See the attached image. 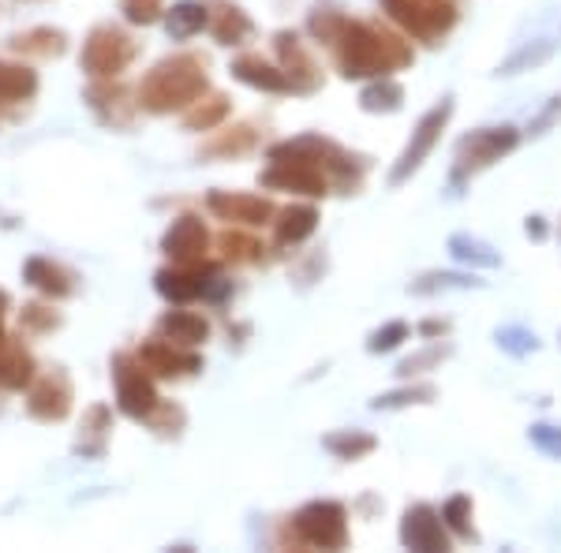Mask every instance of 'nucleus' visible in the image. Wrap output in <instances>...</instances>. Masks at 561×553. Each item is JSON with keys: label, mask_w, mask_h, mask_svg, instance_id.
<instances>
[{"label": "nucleus", "mask_w": 561, "mask_h": 553, "mask_svg": "<svg viewBox=\"0 0 561 553\" xmlns=\"http://www.w3.org/2000/svg\"><path fill=\"white\" fill-rule=\"evenodd\" d=\"M333 45H337V68L345 79H382L389 71L412 65L409 45L375 23L345 20Z\"/></svg>", "instance_id": "f257e3e1"}, {"label": "nucleus", "mask_w": 561, "mask_h": 553, "mask_svg": "<svg viewBox=\"0 0 561 553\" xmlns=\"http://www.w3.org/2000/svg\"><path fill=\"white\" fill-rule=\"evenodd\" d=\"M206 90H210L206 65L192 53H180V57L161 60L147 71V79L139 83V108H147L153 116L187 113Z\"/></svg>", "instance_id": "f03ea898"}, {"label": "nucleus", "mask_w": 561, "mask_h": 553, "mask_svg": "<svg viewBox=\"0 0 561 553\" xmlns=\"http://www.w3.org/2000/svg\"><path fill=\"white\" fill-rule=\"evenodd\" d=\"M270 161H307V165L322 169L325 176H330V184L345 187H359V180H364V161L352 158L341 147H333L330 139H319V135H304V139L296 142H280V147L270 150Z\"/></svg>", "instance_id": "7ed1b4c3"}, {"label": "nucleus", "mask_w": 561, "mask_h": 553, "mask_svg": "<svg viewBox=\"0 0 561 553\" xmlns=\"http://www.w3.org/2000/svg\"><path fill=\"white\" fill-rule=\"evenodd\" d=\"M520 142V131L513 124H502V128H479L472 135L457 142V165H454V187L465 184L468 176L491 169L494 161H502L505 153H513Z\"/></svg>", "instance_id": "20e7f679"}, {"label": "nucleus", "mask_w": 561, "mask_h": 553, "mask_svg": "<svg viewBox=\"0 0 561 553\" xmlns=\"http://www.w3.org/2000/svg\"><path fill=\"white\" fill-rule=\"evenodd\" d=\"M378 4L389 12V20L401 23L420 42H438L457 26L454 0H378Z\"/></svg>", "instance_id": "39448f33"}, {"label": "nucleus", "mask_w": 561, "mask_h": 553, "mask_svg": "<svg viewBox=\"0 0 561 553\" xmlns=\"http://www.w3.org/2000/svg\"><path fill=\"white\" fill-rule=\"evenodd\" d=\"M296 542L314 550H345L348 546V512L337 502H311L293 520Z\"/></svg>", "instance_id": "423d86ee"}, {"label": "nucleus", "mask_w": 561, "mask_h": 553, "mask_svg": "<svg viewBox=\"0 0 561 553\" xmlns=\"http://www.w3.org/2000/svg\"><path fill=\"white\" fill-rule=\"evenodd\" d=\"M449 116H454V97H442L438 105L423 113V120L415 124V131H412V139H409V147L401 150V158H397L393 172H389V184L401 187L404 180H412L415 172L423 169V161H427L431 150L438 147V139H442V131H446Z\"/></svg>", "instance_id": "0eeeda50"}, {"label": "nucleus", "mask_w": 561, "mask_h": 553, "mask_svg": "<svg viewBox=\"0 0 561 553\" xmlns=\"http://www.w3.org/2000/svg\"><path fill=\"white\" fill-rule=\"evenodd\" d=\"M113 378H116V407H121L128 419L150 423V415L158 412L161 396H158V389H153L150 370L139 362V356H116Z\"/></svg>", "instance_id": "6e6552de"}, {"label": "nucleus", "mask_w": 561, "mask_h": 553, "mask_svg": "<svg viewBox=\"0 0 561 553\" xmlns=\"http://www.w3.org/2000/svg\"><path fill=\"white\" fill-rule=\"evenodd\" d=\"M83 71L90 79H116L135 60V42L121 26H94L83 42Z\"/></svg>", "instance_id": "1a4fd4ad"}, {"label": "nucleus", "mask_w": 561, "mask_h": 553, "mask_svg": "<svg viewBox=\"0 0 561 553\" xmlns=\"http://www.w3.org/2000/svg\"><path fill=\"white\" fill-rule=\"evenodd\" d=\"M158 292L173 303H195V299H217L225 296V280L217 277L210 262H195V266H169L158 277Z\"/></svg>", "instance_id": "9d476101"}, {"label": "nucleus", "mask_w": 561, "mask_h": 553, "mask_svg": "<svg viewBox=\"0 0 561 553\" xmlns=\"http://www.w3.org/2000/svg\"><path fill=\"white\" fill-rule=\"evenodd\" d=\"M262 187H274V192L288 195H307V198H322L330 195V176L322 169L307 165V161H274L262 172Z\"/></svg>", "instance_id": "9b49d317"}, {"label": "nucleus", "mask_w": 561, "mask_h": 553, "mask_svg": "<svg viewBox=\"0 0 561 553\" xmlns=\"http://www.w3.org/2000/svg\"><path fill=\"white\" fill-rule=\"evenodd\" d=\"M161 251L176 262V266H195V262H206V251H210V232L198 221L195 214L176 217L173 224L161 235Z\"/></svg>", "instance_id": "f8f14e48"}, {"label": "nucleus", "mask_w": 561, "mask_h": 553, "mask_svg": "<svg viewBox=\"0 0 561 553\" xmlns=\"http://www.w3.org/2000/svg\"><path fill=\"white\" fill-rule=\"evenodd\" d=\"M26 412L38 423H60L68 419L71 412V382L60 370H49V375L34 378L31 382V396H26Z\"/></svg>", "instance_id": "ddd939ff"}, {"label": "nucleus", "mask_w": 561, "mask_h": 553, "mask_svg": "<svg viewBox=\"0 0 561 553\" xmlns=\"http://www.w3.org/2000/svg\"><path fill=\"white\" fill-rule=\"evenodd\" d=\"M135 356H139L142 367L158 378H187V375H198V370H203V359H198L192 348H180V344L165 341V337L147 341Z\"/></svg>", "instance_id": "4468645a"}, {"label": "nucleus", "mask_w": 561, "mask_h": 553, "mask_svg": "<svg viewBox=\"0 0 561 553\" xmlns=\"http://www.w3.org/2000/svg\"><path fill=\"white\" fill-rule=\"evenodd\" d=\"M446 520L442 512H434L431 505H412L401 520V542L409 550H420V553H442L449 550V534H446Z\"/></svg>", "instance_id": "2eb2a0df"}, {"label": "nucleus", "mask_w": 561, "mask_h": 553, "mask_svg": "<svg viewBox=\"0 0 561 553\" xmlns=\"http://www.w3.org/2000/svg\"><path fill=\"white\" fill-rule=\"evenodd\" d=\"M206 206H210L214 217L229 224H248V229H259V224H270L274 217V203L259 195H232V192H210L206 195Z\"/></svg>", "instance_id": "dca6fc26"}, {"label": "nucleus", "mask_w": 561, "mask_h": 553, "mask_svg": "<svg viewBox=\"0 0 561 553\" xmlns=\"http://www.w3.org/2000/svg\"><path fill=\"white\" fill-rule=\"evenodd\" d=\"M277 53H280V71L288 76V87H293V94H311V90L322 87V71L319 65L311 60V53L304 49V42L296 38V34L280 31L277 34Z\"/></svg>", "instance_id": "f3484780"}, {"label": "nucleus", "mask_w": 561, "mask_h": 553, "mask_svg": "<svg viewBox=\"0 0 561 553\" xmlns=\"http://www.w3.org/2000/svg\"><path fill=\"white\" fill-rule=\"evenodd\" d=\"M38 378V367H34V356L23 348L20 337H0V389H12L20 393Z\"/></svg>", "instance_id": "a211bd4d"}, {"label": "nucleus", "mask_w": 561, "mask_h": 553, "mask_svg": "<svg viewBox=\"0 0 561 553\" xmlns=\"http://www.w3.org/2000/svg\"><path fill=\"white\" fill-rule=\"evenodd\" d=\"M158 337L173 341L180 348H198V344L210 337V322L195 311H169L158 322Z\"/></svg>", "instance_id": "6ab92c4d"}, {"label": "nucleus", "mask_w": 561, "mask_h": 553, "mask_svg": "<svg viewBox=\"0 0 561 553\" xmlns=\"http://www.w3.org/2000/svg\"><path fill=\"white\" fill-rule=\"evenodd\" d=\"M87 102L105 124H113V128H124V124L131 120V105H124L128 94H124V87L113 83V79H98V83L87 90Z\"/></svg>", "instance_id": "aec40b11"}, {"label": "nucleus", "mask_w": 561, "mask_h": 553, "mask_svg": "<svg viewBox=\"0 0 561 553\" xmlns=\"http://www.w3.org/2000/svg\"><path fill=\"white\" fill-rule=\"evenodd\" d=\"M232 76L251 90H266V94H288V76L274 65H266L262 57H240L232 60Z\"/></svg>", "instance_id": "412c9836"}, {"label": "nucleus", "mask_w": 561, "mask_h": 553, "mask_svg": "<svg viewBox=\"0 0 561 553\" xmlns=\"http://www.w3.org/2000/svg\"><path fill=\"white\" fill-rule=\"evenodd\" d=\"M210 31H214V38L221 42V45H243L251 38V20H248V12H243L240 4H229V0H217V4L210 8Z\"/></svg>", "instance_id": "4be33fe9"}, {"label": "nucleus", "mask_w": 561, "mask_h": 553, "mask_svg": "<svg viewBox=\"0 0 561 553\" xmlns=\"http://www.w3.org/2000/svg\"><path fill=\"white\" fill-rule=\"evenodd\" d=\"M23 274H26V280H31V285L38 288L42 296H49V299H65V296L76 292V277H71L65 266L49 262V258H31Z\"/></svg>", "instance_id": "5701e85b"}, {"label": "nucleus", "mask_w": 561, "mask_h": 553, "mask_svg": "<svg viewBox=\"0 0 561 553\" xmlns=\"http://www.w3.org/2000/svg\"><path fill=\"white\" fill-rule=\"evenodd\" d=\"M314 229H319V210L314 206H288L274 221V235L280 247H296L307 235H314Z\"/></svg>", "instance_id": "b1692460"}, {"label": "nucleus", "mask_w": 561, "mask_h": 553, "mask_svg": "<svg viewBox=\"0 0 561 553\" xmlns=\"http://www.w3.org/2000/svg\"><path fill=\"white\" fill-rule=\"evenodd\" d=\"M449 258L460 262V266H468V269H497L502 266V255H497L491 243L476 240V235H468V232L449 235Z\"/></svg>", "instance_id": "393cba45"}, {"label": "nucleus", "mask_w": 561, "mask_h": 553, "mask_svg": "<svg viewBox=\"0 0 561 553\" xmlns=\"http://www.w3.org/2000/svg\"><path fill=\"white\" fill-rule=\"evenodd\" d=\"M38 94V76L26 65L0 60V105H23Z\"/></svg>", "instance_id": "a878e982"}, {"label": "nucleus", "mask_w": 561, "mask_h": 553, "mask_svg": "<svg viewBox=\"0 0 561 553\" xmlns=\"http://www.w3.org/2000/svg\"><path fill=\"white\" fill-rule=\"evenodd\" d=\"M165 26L173 38H195L203 26H210V8L198 4V0H180V4L165 8Z\"/></svg>", "instance_id": "bb28decb"}, {"label": "nucleus", "mask_w": 561, "mask_h": 553, "mask_svg": "<svg viewBox=\"0 0 561 553\" xmlns=\"http://www.w3.org/2000/svg\"><path fill=\"white\" fill-rule=\"evenodd\" d=\"M12 49L26 53V57H60L68 49V38L65 31H53V26H34L26 34H15Z\"/></svg>", "instance_id": "cd10ccee"}, {"label": "nucleus", "mask_w": 561, "mask_h": 553, "mask_svg": "<svg viewBox=\"0 0 561 553\" xmlns=\"http://www.w3.org/2000/svg\"><path fill=\"white\" fill-rule=\"evenodd\" d=\"M359 105H364V113H397V108L404 105V87L382 76L378 83H370L364 94H359Z\"/></svg>", "instance_id": "c85d7f7f"}, {"label": "nucleus", "mask_w": 561, "mask_h": 553, "mask_svg": "<svg viewBox=\"0 0 561 553\" xmlns=\"http://www.w3.org/2000/svg\"><path fill=\"white\" fill-rule=\"evenodd\" d=\"M550 57H554V42H528V45H520L510 60H502L494 76H520V71H531L539 65H547Z\"/></svg>", "instance_id": "c756f323"}, {"label": "nucleus", "mask_w": 561, "mask_h": 553, "mask_svg": "<svg viewBox=\"0 0 561 553\" xmlns=\"http://www.w3.org/2000/svg\"><path fill=\"white\" fill-rule=\"evenodd\" d=\"M225 116H229V97L214 94V97H206V102L198 97V102L184 113V124H187V131H210L225 120Z\"/></svg>", "instance_id": "7c9ffc66"}, {"label": "nucleus", "mask_w": 561, "mask_h": 553, "mask_svg": "<svg viewBox=\"0 0 561 553\" xmlns=\"http://www.w3.org/2000/svg\"><path fill=\"white\" fill-rule=\"evenodd\" d=\"M468 288H483V280H476L472 274H423L420 280H412L415 296H434V292H468Z\"/></svg>", "instance_id": "2f4dec72"}, {"label": "nucleus", "mask_w": 561, "mask_h": 553, "mask_svg": "<svg viewBox=\"0 0 561 553\" xmlns=\"http://www.w3.org/2000/svg\"><path fill=\"white\" fill-rule=\"evenodd\" d=\"M322 446L330 449L337 460H364L367 452H375L378 441L364 430H337V434H330Z\"/></svg>", "instance_id": "473e14b6"}, {"label": "nucleus", "mask_w": 561, "mask_h": 553, "mask_svg": "<svg viewBox=\"0 0 561 553\" xmlns=\"http://www.w3.org/2000/svg\"><path fill=\"white\" fill-rule=\"evenodd\" d=\"M108 430H113V423H108V407H102V404L90 407L87 423H83V438H79V449H83L87 457H102Z\"/></svg>", "instance_id": "72a5a7b5"}, {"label": "nucleus", "mask_w": 561, "mask_h": 553, "mask_svg": "<svg viewBox=\"0 0 561 553\" xmlns=\"http://www.w3.org/2000/svg\"><path fill=\"white\" fill-rule=\"evenodd\" d=\"M434 396H438V389L434 385H404V389H393V393H386V396H375L370 407H375V412H397V407H409V404H431Z\"/></svg>", "instance_id": "f704fd0d"}, {"label": "nucleus", "mask_w": 561, "mask_h": 553, "mask_svg": "<svg viewBox=\"0 0 561 553\" xmlns=\"http://www.w3.org/2000/svg\"><path fill=\"white\" fill-rule=\"evenodd\" d=\"M442 520L446 528L457 534V539H472V497L468 494H457L442 505Z\"/></svg>", "instance_id": "c9c22d12"}, {"label": "nucleus", "mask_w": 561, "mask_h": 553, "mask_svg": "<svg viewBox=\"0 0 561 553\" xmlns=\"http://www.w3.org/2000/svg\"><path fill=\"white\" fill-rule=\"evenodd\" d=\"M494 341H497V348L510 352V356H517V359L539 352V337L531 330H524V325H505V330L494 333Z\"/></svg>", "instance_id": "e433bc0d"}, {"label": "nucleus", "mask_w": 561, "mask_h": 553, "mask_svg": "<svg viewBox=\"0 0 561 553\" xmlns=\"http://www.w3.org/2000/svg\"><path fill=\"white\" fill-rule=\"evenodd\" d=\"M221 251L229 262H243V266H248V262H262V243L251 240V235H243V232H225Z\"/></svg>", "instance_id": "4c0bfd02"}, {"label": "nucleus", "mask_w": 561, "mask_h": 553, "mask_svg": "<svg viewBox=\"0 0 561 553\" xmlns=\"http://www.w3.org/2000/svg\"><path fill=\"white\" fill-rule=\"evenodd\" d=\"M409 322H386L382 330H375L370 333V341H367V352L370 356H386V352H393V348H401L404 341H409Z\"/></svg>", "instance_id": "58836bf2"}, {"label": "nucleus", "mask_w": 561, "mask_h": 553, "mask_svg": "<svg viewBox=\"0 0 561 553\" xmlns=\"http://www.w3.org/2000/svg\"><path fill=\"white\" fill-rule=\"evenodd\" d=\"M449 356H454V348H449V344H431V348L415 352L412 359H404L401 367H397V375H404V378L423 375V370H431V367H442V359H449Z\"/></svg>", "instance_id": "ea45409f"}, {"label": "nucleus", "mask_w": 561, "mask_h": 553, "mask_svg": "<svg viewBox=\"0 0 561 553\" xmlns=\"http://www.w3.org/2000/svg\"><path fill=\"white\" fill-rule=\"evenodd\" d=\"M20 322H23L26 333H49V330H57V325H60V314L53 311V307L26 303L23 314H20Z\"/></svg>", "instance_id": "a19ab883"}, {"label": "nucleus", "mask_w": 561, "mask_h": 553, "mask_svg": "<svg viewBox=\"0 0 561 553\" xmlns=\"http://www.w3.org/2000/svg\"><path fill=\"white\" fill-rule=\"evenodd\" d=\"M165 4L161 0H124V20L128 23H139V26H150L161 20Z\"/></svg>", "instance_id": "79ce46f5"}, {"label": "nucleus", "mask_w": 561, "mask_h": 553, "mask_svg": "<svg viewBox=\"0 0 561 553\" xmlns=\"http://www.w3.org/2000/svg\"><path fill=\"white\" fill-rule=\"evenodd\" d=\"M531 446H536L539 452H547V457L561 460V426H550V423H536L528 430Z\"/></svg>", "instance_id": "37998d69"}, {"label": "nucleus", "mask_w": 561, "mask_h": 553, "mask_svg": "<svg viewBox=\"0 0 561 553\" xmlns=\"http://www.w3.org/2000/svg\"><path fill=\"white\" fill-rule=\"evenodd\" d=\"M558 120H561V94L550 97V102L542 105L536 116H531V120H528V135H531V139H539V135H547Z\"/></svg>", "instance_id": "c03bdc74"}, {"label": "nucleus", "mask_w": 561, "mask_h": 553, "mask_svg": "<svg viewBox=\"0 0 561 553\" xmlns=\"http://www.w3.org/2000/svg\"><path fill=\"white\" fill-rule=\"evenodd\" d=\"M341 26H345V15H333V12H322V8H314L311 15V34L319 42H333L341 34Z\"/></svg>", "instance_id": "a18cd8bd"}, {"label": "nucleus", "mask_w": 561, "mask_h": 553, "mask_svg": "<svg viewBox=\"0 0 561 553\" xmlns=\"http://www.w3.org/2000/svg\"><path fill=\"white\" fill-rule=\"evenodd\" d=\"M251 147H255V131H251V128H232V135L210 142V153H243Z\"/></svg>", "instance_id": "49530a36"}, {"label": "nucleus", "mask_w": 561, "mask_h": 553, "mask_svg": "<svg viewBox=\"0 0 561 553\" xmlns=\"http://www.w3.org/2000/svg\"><path fill=\"white\" fill-rule=\"evenodd\" d=\"M524 232H528L531 240H547V221H542V217H528V224H524Z\"/></svg>", "instance_id": "de8ad7c7"}, {"label": "nucleus", "mask_w": 561, "mask_h": 553, "mask_svg": "<svg viewBox=\"0 0 561 553\" xmlns=\"http://www.w3.org/2000/svg\"><path fill=\"white\" fill-rule=\"evenodd\" d=\"M420 333H423V337H442V333H449V322L431 319V322H423V325H420Z\"/></svg>", "instance_id": "09e8293b"}, {"label": "nucleus", "mask_w": 561, "mask_h": 553, "mask_svg": "<svg viewBox=\"0 0 561 553\" xmlns=\"http://www.w3.org/2000/svg\"><path fill=\"white\" fill-rule=\"evenodd\" d=\"M4 319H8V296L0 292V337H4Z\"/></svg>", "instance_id": "8fccbe9b"}]
</instances>
